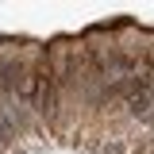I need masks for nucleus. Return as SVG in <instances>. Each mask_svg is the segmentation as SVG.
I'll return each mask as SVG.
<instances>
[{
    "label": "nucleus",
    "mask_w": 154,
    "mask_h": 154,
    "mask_svg": "<svg viewBox=\"0 0 154 154\" xmlns=\"http://www.w3.org/2000/svg\"><path fill=\"white\" fill-rule=\"evenodd\" d=\"M8 143H12V139H8V131H4V127H0V150H4Z\"/></svg>",
    "instance_id": "obj_1"
}]
</instances>
